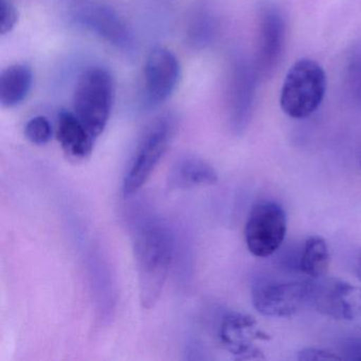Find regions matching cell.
<instances>
[{
	"label": "cell",
	"instance_id": "cell-1",
	"mask_svg": "<svg viewBox=\"0 0 361 361\" xmlns=\"http://www.w3.org/2000/svg\"><path fill=\"white\" fill-rule=\"evenodd\" d=\"M133 246L140 303L145 310H151L159 300L168 279L174 240L164 223L149 219L137 226Z\"/></svg>",
	"mask_w": 361,
	"mask_h": 361
},
{
	"label": "cell",
	"instance_id": "cell-2",
	"mask_svg": "<svg viewBox=\"0 0 361 361\" xmlns=\"http://www.w3.org/2000/svg\"><path fill=\"white\" fill-rule=\"evenodd\" d=\"M115 99V82L102 67H90L82 73L73 96V113L98 138L106 128Z\"/></svg>",
	"mask_w": 361,
	"mask_h": 361
},
{
	"label": "cell",
	"instance_id": "cell-3",
	"mask_svg": "<svg viewBox=\"0 0 361 361\" xmlns=\"http://www.w3.org/2000/svg\"><path fill=\"white\" fill-rule=\"evenodd\" d=\"M326 92V75L322 67L310 59H302L289 68L282 90L280 105L293 119H305L320 106Z\"/></svg>",
	"mask_w": 361,
	"mask_h": 361
},
{
	"label": "cell",
	"instance_id": "cell-4",
	"mask_svg": "<svg viewBox=\"0 0 361 361\" xmlns=\"http://www.w3.org/2000/svg\"><path fill=\"white\" fill-rule=\"evenodd\" d=\"M176 119L160 116L147 128L138 143L123 180L124 197H132L147 183L174 137Z\"/></svg>",
	"mask_w": 361,
	"mask_h": 361
},
{
	"label": "cell",
	"instance_id": "cell-5",
	"mask_svg": "<svg viewBox=\"0 0 361 361\" xmlns=\"http://www.w3.org/2000/svg\"><path fill=\"white\" fill-rule=\"evenodd\" d=\"M287 232L284 209L274 202L255 204L245 226V242L251 255L268 257L279 250Z\"/></svg>",
	"mask_w": 361,
	"mask_h": 361
},
{
	"label": "cell",
	"instance_id": "cell-6",
	"mask_svg": "<svg viewBox=\"0 0 361 361\" xmlns=\"http://www.w3.org/2000/svg\"><path fill=\"white\" fill-rule=\"evenodd\" d=\"M308 303L323 316L352 321L361 316V287L323 276L308 281Z\"/></svg>",
	"mask_w": 361,
	"mask_h": 361
},
{
	"label": "cell",
	"instance_id": "cell-7",
	"mask_svg": "<svg viewBox=\"0 0 361 361\" xmlns=\"http://www.w3.org/2000/svg\"><path fill=\"white\" fill-rule=\"evenodd\" d=\"M286 44V22L274 6H265L259 18L257 54L255 65L259 79L274 75L280 65Z\"/></svg>",
	"mask_w": 361,
	"mask_h": 361
},
{
	"label": "cell",
	"instance_id": "cell-8",
	"mask_svg": "<svg viewBox=\"0 0 361 361\" xmlns=\"http://www.w3.org/2000/svg\"><path fill=\"white\" fill-rule=\"evenodd\" d=\"M143 78L145 104L149 107L158 106L176 90L180 79L179 61L166 48H154L145 61Z\"/></svg>",
	"mask_w": 361,
	"mask_h": 361
},
{
	"label": "cell",
	"instance_id": "cell-9",
	"mask_svg": "<svg viewBox=\"0 0 361 361\" xmlns=\"http://www.w3.org/2000/svg\"><path fill=\"white\" fill-rule=\"evenodd\" d=\"M259 77L255 65L243 58L232 61L227 85L230 123L236 132L244 130L252 113Z\"/></svg>",
	"mask_w": 361,
	"mask_h": 361
},
{
	"label": "cell",
	"instance_id": "cell-10",
	"mask_svg": "<svg viewBox=\"0 0 361 361\" xmlns=\"http://www.w3.org/2000/svg\"><path fill=\"white\" fill-rule=\"evenodd\" d=\"M308 281L261 284L252 289V304L263 316L287 318L308 303Z\"/></svg>",
	"mask_w": 361,
	"mask_h": 361
},
{
	"label": "cell",
	"instance_id": "cell-11",
	"mask_svg": "<svg viewBox=\"0 0 361 361\" xmlns=\"http://www.w3.org/2000/svg\"><path fill=\"white\" fill-rule=\"evenodd\" d=\"M219 336L224 348L238 360L265 359L263 352L255 343L270 337L259 329L255 317L240 312L226 314L221 320Z\"/></svg>",
	"mask_w": 361,
	"mask_h": 361
},
{
	"label": "cell",
	"instance_id": "cell-12",
	"mask_svg": "<svg viewBox=\"0 0 361 361\" xmlns=\"http://www.w3.org/2000/svg\"><path fill=\"white\" fill-rule=\"evenodd\" d=\"M77 20L82 26L96 33L111 45L123 52L134 51L133 33L117 12L100 4H86L77 12Z\"/></svg>",
	"mask_w": 361,
	"mask_h": 361
},
{
	"label": "cell",
	"instance_id": "cell-13",
	"mask_svg": "<svg viewBox=\"0 0 361 361\" xmlns=\"http://www.w3.org/2000/svg\"><path fill=\"white\" fill-rule=\"evenodd\" d=\"M56 138L67 157L75 161L90 157L97 139L88 132L75 113L68 111L59 114Z\"/></svg>",
	"mask_w": 361,
	"mask_h": 361
},
{
	"label": "cell",
	"instance_id": "cell-14",
	"mask_svg": "<svg viewBox=\"0 0 361 361\" xmlns=\"http://www.w3.org/2000/svg\"><path fill=\"white\" fill-rule=\"evenodd\" d=\"M219 180L215 169L200 158H180L175 162L169 174V185L172 189H191L215 185Z\"/></svg>",
	"mask_w": 361,
	"mask_h": 361
},
{
	"label": "cell",
	"instance_id": "cell-15",
	"mask_svg": "<svg viewBox=\"0 0 361 361\" xmlns=\"http://www.w3.org/2000/svg\"><path fill=\"white\" fill-rule=\"evenodd\" d=\"M33 84V71L27 64H14L0 75V103L12 109L24 102Z\"/></svg>",
	"mask_w": 361,
	"mask_h": 361
},
{
	"label": "cell",
	"instance_id": "cell-16",
	"mask_svg": "<svg viewBox=\"0 0 361 361\" xmlns=\"http://www.w3.org/2000/svg\"><path fill=\"white\" fill-rule=\"evenodd\" d=\"M331 264L329 245L324 238L314 235L308 238L304 244L301 257V269L310 279L325 276Z\"/></svg>",
	"mask_w": 361,
	"mask_h": 361
},
{
	"label": "cell",
	"instance_id": "cell-17",
	"mask_svg": "<svg viewBox=\"0 0 361 361\" xmlns=\"http://www.w3.org/2000/svg\"><path fill=\"white\" fill-rule=\"evenodd\" d=\"M345 86L350 100L361 109V45L355 46L348 54Z\"/></svg>",
	"mask_w": 361,
	"mask_h": 361
},
{
	"label": "cell",
	"instance_id": "cell-18",
	"mask_svg": "<svg viewBox=\"0 0 361 361\" xmlns=\"http://www.w3.org/2000/svg\"><path fill=\"white\" fill-rule=\"evenodd\" d=\"M215 23L208 12H200L194 16L189 28V39L192 46L202 48L209 45L214 37Z\"/></svg>",
	"mask_w": 361,
	"mask_h": 361
},
{
	"label": "cell",
	"instance_id": "cell-19",
	"mask_svg": "<svg viewBox=\"0 0 361 361\" xmlns=\"http://www.w3.org/2000/svg\"><path fill=\"white\" fill-rule=\"evenodd\" d=\"M25 136L33 145H47L52 138V126L49 120L44 116L29 120L25 126Z\"/></svg>",
	"mask_w": 361,
	"mask_h": 361
},
{
	"label": "cell",
	"instance_id": "cell-20",
	"mask_svg": "<svg viewBox=\"0 0 361 361\" xmlns=\"http://www.w3.org/2000/svg\"><path fill=\"white\" fill-rule=\"evenodd\" d=\"M0 10V33L5 35L13 30L18 23V16L11 0H1Z\"/></svg>",
	"mask_w": 361,
	"mask_h": 361
},
{
	"label": "cell",
	"instance_id": "cell-21",
	"mask_svg": "<svg viewBox=\"0 0 361 361\" xmlns=\"http://www.w3.org/2000/svg\"><path fill=\"white\" fill-rule=\"evenodd\" d=\"M298 359L303 361L318 360H343L344 357L340 356L333 350H323V348H306L300 350Z\"/></svg>",
	"mask_w": 361,
	"mask_h": 361
},
{
	"label": "cell",
	"instance_id": "cell-22",
	"mask_svg": "<svg viewBox=\"0 0 361 361\" xmlns=\"http://www.w3.org/2000/svg\"><path fill=\"white\" fill-rule=\"evenodd\" d=\"M348 354L346 359L361 361V340H356L348 345Z\"/></svg>",
	"mask_w": 361,
	"mask_h": 361
},
{
	"label": "cell",
	"instance_id": "cell-23",
	"mask_svg": "<svg viewBox=\"0 0 361 361\" xmlns=\"http://www.w3.org/2000/svg\"><path fill=\"white\" fill-rule=\"evenodd\" d=\"M355 272H356L357 278L361 282V252L359 257H357L356 265H355Z\"/></svg>",
	"mask_w": 361,
	"mask_h": 361
}]
</instances>
